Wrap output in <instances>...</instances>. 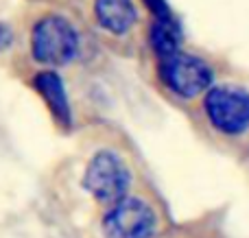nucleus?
Listing matches in <instances>:
<instances>
[{
	"label": "nucleus",
	"mask_w": 249,
	"mask_h": 238,
	"mask_svg": "<svg viewBox=\"0 0 249 238\" xmlns=\"http://www.w3.org/2000/svg\"><path fill=\"white\" fill-rule=\"evenodd\" d=\"M79 51V35L74 26L61 16H46L31 31V52L39 64L64 66Z\"/></svg>",
	"instance_id": "f257e3e1"
},
{
	"label": "nucleus",
	"mask_w": 249,
	"mask_h": 238,
	"mask_svg": "<svg viewBox=\"0 0 249 238\" xmlns=\"http://www.w3.org/2000/svg\"><path fill=\"white\" fill-rule=\"evenodd\" d=\"M13 39V33L7 24H0V48H7Z\"/></svg>",
	"instance_id": "1a4fd4ad"
},
{
	"label": "nucleus",
	"mask_w": 249,
	"mask_h": 238,
	"mask_svg": "<svg viewBox=\"0 0 249 238\" xmlns=\"http://www.w3.org/2000/svg\"><path fill=\"white\" fill-rule=\"evenodd\" d=\"M160 79L173 94L181 99H193L208 90L212 83V70L201 57L175 52L160 59Z\"/></svg>",
	"instance_id": "39448f33"
},
{
	"label": "nucleus",
	"mask_w": 249,
	"mask_h": 238,
	"mask_svg": "<svg viewBox=\"0 0 249 238\" xmlns=\"http://www.w3.org/2000/svg\"><path fill=\"white\" fill-rule=\"evenodd\" d=\"M131 173L114 151H99L83 175V188L101 204L114 205L127 197Z\"/></svg>",
	"instance_id": "f03ea898"
},
{
	"label": "nucleus",
	"mask_w": 249,
	"mask_h": 238,
	"mask_svg": "<svg viewBox=\"0 0 249 238\" xmlns=\"http://www.w3.org/2000/svg\"><path fill=\"white\" fill-rule=\"evenodd\" d=\"M35 90L39 92L44 101H46L48 109H51L53 118L59 122L61 127H70L72 125V112H70V101L66 94L64 81H61L59 74L55 72H39L33 79Z\"/></svg>",
	"instance_id": "423d86ee"
},
{
	"label": "nucleus",
	"mask_w": 249,
	"mask_h": 238,
	"mask_svg": "<svg viewBox=\"0 0 249 238\" xmlns=\"http://www.w3.org/2000/svg\"><path fill=\"white\" fill-rule=\"evenodd\" d=\"M155 230V210L140 197H124L116 201L103 217V232L107 238H151Z\"/></svg>",
	"instance_id": "20e7f679"
},
{
	"label": "nucleus",
	"mask_w": 249,
	"mask_h": 238,
	"mask_svg": "<svg viewBox=\"0 0 249 238\" xmlns=\"http://www.w3.org/2000/svg\"><path fill=\"white\" fill-rule=\"evenodd\" d=\"M94 16L112 35H124L138 20L133 0H94Z\"/></svg>",
	"instance_id": "0eeeda50"
},
{
	"label": "nucleus",
	"mask_w": 249,
	"mask_h": 238,
	"mask_svg": "<svg viewBox=\"0 0 249 238\" xmlns=\"http://www.w3.org/2000/svg\"><path fill=\"white\" fill-rule=\"evenodd\" d=\"M203 109L216 131L238 136L249 129V92L234 85L210 87L203 101Z\"/></svg>",
	"instance_id": "7ed1b4c3"
},
{
	"label": "nucleus",
	"mask_w": 249,
	"mask_h": 238,
	"mask_svg": "<svg viewBox=\"0 0 249 238\" xmlns=\"http://www.w3.org/2000/svg\"><path fill=\"white\" fill-rule=\"evenodd\" d=\"M151 46L160 55V59L171 57L175 52H179V39L181 31L177 26V22L171 17H155V22L151 24Z\"/></svg>",
	"instance_id": "6e6552de"
}]
</instances>
